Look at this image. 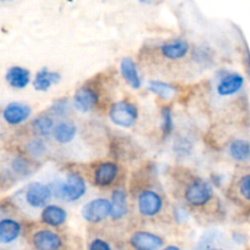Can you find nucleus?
<instances>
[{
  "label": "nucleus",
  "instance_id": "obj_16",
  "mask_svg": "<svg viewBox=\"0 0 250 250\" xmlns=\"http://www.w3.org/2000/svg\"><path fill=\"white\" fill-rule=\"evenodd\" d=\"M121 73L131 87L136 88V89L141 87L142 82L138 75V70H137L136 63L132 59L125 58L121 61Z\"/></svg>",
  "mask_w": 250,
  "mask_h": 250
},
{
  "label": "nucleus",
  "instance_id": "obj_7",
  "mask_svg": "<svg viewBox=\"0 0 250 250\" xmlns=\"http://www.w3.org/2000/svg\"><path fill=\"white\" fill-rule=\"evenodd\" d=\"M131 244L136 250H158L164 246V239L150 232H137L132 236Z\"/></svg>",
  "mask_w": 250,
  "mask_h": 250
},
{
  "label": "nucleus",
  "instance_id": "obj_12",
  "mask_svg": "<svg viewBox=\"0 0 250 250\" xmlns=\"http://www.w3.org/2000/svg\"><path fill=\"white\" fill-rule=\"evenodd\" d=\"M117 166L112 163H105L102 164L99 167L95 170V183L100 187H106L110 183L114 182V180L116 178L117 175Z\"/></svg>",
  "mask_w": 250,
  "mask_h": 250
},
{
  "label": "nucleus",
  "instance_id": "obj_1",
  "mask_svg": "<svg viewBox=\"0 0 250 250\" xmlns=\"http://www.w3.org/2000/svg\"><path fill=\"white\" fill-rule=\"evenodd\" d=\"M85 193V182L77 173H70L65 183L56 187V194L59 198L67 202H75L82 198Z\"/></svg>",
  "mask_w": 250,
  "mask_h": 250
},
{
  "label": "nucleus",
  "instance_id": "obj_15",
  "mask_svg": "<svg viewBox=\"0 0 250 250\" xmlns=\"http://www.w3.org/2000/svg\"><path fill=\"white\" fill-rule=\"evenodd\" d=\"M66 217H67V214L65 210L60 207H55V205H49L42 212L43 222L54 227L61 226L66 221Z\"/></svg>",
  "mask_w": 250,
  "mask_h": 250
},
{
  "label": "nucleus",
  "instance_id": "obj_29",
  "mask_svg": "<svg viewBox=\"0 0 250 250\" xmlns=\"http://www.w3.org/2000/svg\"><path fill=\"white\" fill-rule=\"evenodd\" d=\"M89 250H111V248L106 242L102 241V239H95L90 244Z\"/></svg>",
  "mask_w": 250,
  "mask_h": 250
},
{
  "label": "nucleus",
  "instance_id": "obj_21",
  "mask_svg": "<svg viewBox=\"0 0 250 250\" xmlns=\"http://www.w3.org/2000/svg\"><path fill=\"white\" fill-rule=\"evenodd\" d=\"M232 158L238 161H247L249 159V143L243 139H237L232 142L229 146Z\"/></svg>",
  "mask_w": 250,
  "mask_h": 250
},
{
  "label": "nucleus",
  "instance_id": "obj_8",
  "mask_svg": "<svg viewBox=\"0 0 250 250\" xmlns=\"http://www.w3.org/2000/svg\"><path fill=\"white\" fill-rule=\"evenodd\" d=\"M4 119L10 125H19L26 121L31 115V107L21 103H11L4 110Z\"/></svg>",
  "mask_w": 250,
  "mask_h": 250
},
{
  "label": "nucleus",
  "instance_id": "obj_24",
  "mask_svg": "<svg viewBox=\"0 0 250 250\" xmlns=\"http://www.w3.org/2000/svg\"><path fill=\"white\" fill-rule=\"evenodd\" d=\"M161 114H163V131L165 133V136L170 134L172 132L173 128V120H172V111L168 106H165L161 110Z\"/></svg>",
  "mask_w": 250,
  "mask_h": 250
},
{
  "label": "nucleus",
  "instance_id": "obj_14",
  "mask_svg": "<svg viewBox=\"0 0 250 250\" xmlns=\"http://www.w3.org/2000/svg\"><path fill=\"white\" fill-rule=\"evenodd\" d=\"M110 204H111V212H110V215H111L114 220L122 219L127 214V211H128L126 193L122 189H116L112 193V202Z\"/></svg>",
  "mask_w": 250,
  "mask_h": 250
},
{
  "label": "nucleus",
  "instance_id": "obj_13",
  "mask_svg": "<svg viewBox=\"0 0 250 250\" xmlns=\"http://www.w3.org/2000/svg\"><path fill=\"white\" fill-rule=\"evenodd\" d=\"M21 232L19 222L11 219H4L0 221V243L9 244L14 242Z\"/></svg>",
  "mask_w": 250,
  "mask_h": 250
},
{
  "label": "nucleus",
  "instance_id": "obj_31",
  "mask_svg": "<svg viewBox=\"0 0 250 250\" xmlns=\"http://www.w3.org/2000/svg\"><path fill=\"white\" fill-rule=\"evenodd\" d=\"M209 250H221V249H216V248H214V249H209Z\"/></svg>",
  "mask_w": 250,
  "mask_h": 250
},
{
  "label": "nucleus",
  "instance_id": "obj_10",
  "mask_svg": "<svg viewBox=\"0 0 250 250\" xmlns=\"http://www.w3.org/2000/svg\"><path fill=\"white\" fill-rule=\"evenodd\" d=\"M98 103V95L88 87L81 88L75 94V106L78 111L88 112L95 107Z\"/></svg>",
  "mask_w": 250,
  "mask_h": 250
},
{
  "label": "nucleus",
  "instance_id": "obj_11",
  "mask_svg": "<svg viewBox=\"0 0 250 250\" xmlns=\"http://www.w3.org/2000/svg\"><path fill=\"white\" fill-rule=\"evenodd\" d=\"M243 83L244 78L241 75H238V73H232V75H229L220 82V84L217 85V92L222 97L232 95L241 90V88L243 87Z\"/></svg>",
  "mask_w": 250,
  "mask_h": 250
},
{
  "label": "nucleus",
  "instance_id": "obj_19",
  "mask_svg": "<svg viewBox=\"0 0 250 250\" xmlns=\"http://www.w3.org/2000/svg\"><path fill=\"white\" fill-rule=\"evenodd\" d=\"M59 81H60V75L59 73L50 72L46 68H43V70H41L37 73L33 84L37 90L44 92V90H48L49 87L53 85L54 83H58Z\"/></svg>",
  "mask_w": 250,
  "mask_h": 250
},
{
  "label": "nucleus",
  "instance_id": "obj_26",
  "mask_svg": "<svg viewBox=\"0 0 250 250\" xmlns=\"http://www.w3.org/2000/svg\"><path fill=\"white\" fill-rule=\"evenodd\" d=\"M12 167L17 173H28V166L27 161L22 158H16L12 161Z\"/></svg>",
  "mask_w": 250,
  "mask_h": 250
},
{
  "label": "nucleus",
  "instance_id": "obj_6",
  "mask_svg": "<svg viewBox=\"0 0 250 250\" xmlns=\"http://www.w3.org/2000/svg\"><path fill=\"white\" fill-rule=\"evenodd\" d=\"M138 207L139 211L144 216H155L163 208V199L158 193L153 190H146L139 197Z\"/></svg>",
  "mask_w": 250,
  "mask_h": 250
},
{
  "label": "nucleus",
  "instance_id": "obj_2",
  "mask_svg": "<svg viewBox=\"0 0 250 250\" xmlns=\"http://www.w3.org/2000/svg\"><path fill=\"white\" fill-rule=\"evenodd\" d=\"M110 117L117 126L131 127L133 126L138 117V111L134 105L127 102H119L111 106Z\"/></svg>",
  "mask_w": 250,
  "mask_h": 250
},
{
  "label": "nucleus",
  "instance_id": "obj_17",
  "mask_svg": "<svg viewBox=\"0 0 250 250\" xmlns=\"http://www.w3.org/2000/svg\"><path fill=\"white\" fill-rule=\"evenodd\" d=\"M6 81L11 87L21 89L29 83V71L20 66H15L7 71Z\"/></svg>",
  "mask_w": 250,
  "mask_h": 250
},
{
  "label": "nucleus",
  "instance_id": "obj_4",
  "mask_svg": "<svg viewBox=\"0 0 250 250\" xmlns=\"http://www.w3.org/2000/svg\"><path fill=\"white\" fill-rule=\"evenodd\" d=\"M111 212V204L106 199H94L82 209L83 219L88 222H100Z\"/></svg>",
  "mask_w": 250,
  "mask_h": 250
},
{
  "label": "nucleus",
  "instance_id": "obj_23",
  "mask_svg": "<svg viewBox=\"0 0 250 250\" xmlns=\"http://www.w3.org/2000/svg\"><path fill=\"white\" fill-rule=\"evenodd\" d=\"M33 128L39 136H49L54 129L53 119L48 116H39L33 121Z\"/></svg>",
  "mask_w": 250,
  "mask_h": 250
},
{
  "label": "nucleus",
  "instance_id": "obj_9",
  "mask_svg": "<svg viewBox=\"0 0 250 250\" xmlns=\"http://www.w3.org/2000/svg\"><path fill=\"white\" fill-rule=\"evenodd\" d=\"M33 244L38 250H58L61 247V238L54 232L43 229L34 234Z\"/></svg>",
  "mask_w": 250,
  "mask_h": 250
},
{
  "label": "nucleus",
  "instance_id": "obj_25",
  "mask_svg": "<svg viewBox=\"0 0 250 250\" xmlns=\"http://www.w3.org/2000/svg\"><path fill=\"white\" fill-rule=\"evenodd\" d=\"M27 149H28V151L32 155L41 156L42 154L44 153V150H45V146H44L43 142L39 141V139H34V141H32L31 143L28 144Z\"/></svg>",
  "mask_w": 250,
  "mask_h": 250
},
{
  "label": "nucleus",
  "instance_id": "obj_27",
  "mask_svg": "<svg viewBox=\"0 0 250 250\" xmlns=\"http://www.w3.org/2000/svg\"><path fill=\"white\" fill-rule=\"evenodd\" d=\"M239 187H241V193L244 195L246 199H249L250 198V176L246 175L241 180V183H239Z\"/></svg>",
  "mask_w": 250,
  "mask_h": 250
},
{
  "label": "nucleus",
  "instance_id": "obj_3",
  "mask_svg": "<svg viewBox=\"0 0 250 250\" xmlns=\"http://www.w3.org/2000/svg\"><path fill=\"white\" fill-rule=\"evenodd\" d=\"M212 197V189L207 182L202 180H198L188 186L186 190V199L189 204L194 207H202L207 204Z\"/></svg>",
  "mask_w": 250,
  "mask_h": 250
},
{
  "label": "nucleus",
  "instance_id": "obj_30",
  "mask_svg": "<svg viewBox=\"0 0 250 250\" xmlns=\"http://www.w3.org/2000/svg\"><path fill=\"white\" fill-rule=\"evenodd\" d=\"M164 250H180V248H177V247L175 246H171V247H167V248H165Z\"/></svg>",
  "mask_w": 250,
  "mask_h": 250
},
{
  "label": "nucleus",
  "instance_id": "obj_20",
  "mask_svg": "<svg viewBox=\"0 0 250 250\" xmlns=\"http://www.w3.org/2000/svg\"><path fill=\"white\" fill-rule=\"evenodd\" d=\"M76 126L71 122H61L54 128V137L61 144L70 143L76 136Z\"/></svg>",
  "mask_w": 250,
  "mask_h": 250
},
{
  "label": "nucleus",
  "instance_id": "obj_28",
  "mask_svg": "<svg viewBox=\"0 0 250 250\" xmlns=\"http://www.w3.org/2000/svg\"><path fill=\"white\" fill-rule=\"evenodd\" d=\"M67 110H68V103L66 99L56 102V104L54 105V107H53V111L58 115L66 114V112H67Z\"/></svg>",
  "mask_w": 250,
  "mask_h": 250
},
{
  "label": "nucleus",
  "instance_id": "obj_22",
  "mask_svg": "<svg viewBox=\"0 0 250 250\" xmlns=\"http://www.w3.org/2000/svg\"><path fill=\"white\" fill-rule=\"evenodd\" d=\"M149 89L155 94L160 95L164 99H168L176 93V88L165 82H159V81H150L149 82Z\"/></svg>",
  "mask_w": 250,
  "mask_h": 250
},
{
  "label": "nucleus",
  "instance_id": "obj_18",
  "mask_svg": "<svg viewBox=\"0 0 250 250\" xmlns=\"http://www.w3.org/2000/svg\"><path fill=\"white\" fill-rule=\"evenodd\" d=\"M188 50H189V44L186 41H182V39L161 46V53H163V55L165 58L171 59V60L183 58L188 53Z\"/></svg>",
  "mask_w": 250,
  "mask_h": 250
},
{
  "label": "nucleus",
  "instance_id": "obj_5",
  "mask_svg": "<svg viewBox=\"0 0 250 250\" xmlns=\"http://www.w3.org/2000/svg\"><path fill=\"white\" fill-rule=\"evenodd\" d=\"M26 202L33 208H43L51 198V190L48 186L36 182L26 189Z\"/></svg>",
  "mask_w": 250,
  "mask_h": 250
}]
</instances>
